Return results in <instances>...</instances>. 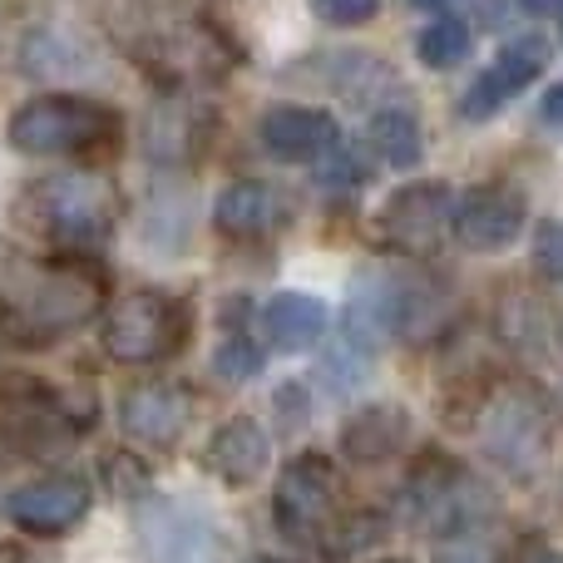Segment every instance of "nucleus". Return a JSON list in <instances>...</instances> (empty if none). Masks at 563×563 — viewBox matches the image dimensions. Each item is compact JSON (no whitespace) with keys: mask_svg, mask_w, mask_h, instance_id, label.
Masks as SVG:
<instances>
[{"mask_svg":"<svg viewBox=\"0 0 563 563\" xmlns=\"http://www.w3.org/2000/svg\"><path fill=\"white\" fill-rule=\"evenodd\" d=\"M109 282L85 257H35L0 243V336L15 346H55L99 317Z\"/></svg>","mask_w":563,"mask_h":563,"instance_id":"f257e3e1","label":"nucleus"},{"mask_svg":"<svg viewBox=\"0 0 563 563\" xmlns=\"http://www.w3.org/2000/svg\"><path fill=\"white\" fill-rule=\"evenodd\" d=\"M119 218H124L119 188L99 174H85V168L35 178L15 198V223L65 257H85L104 247L114 238Z\"/></svg>","mask_w":563,"mask_h":563,"instance_id":"f03ea898","label":"nucleus"},{"mask_svg":"<svg viewBox=\"0 0 563 563\" xmlns=\"http://www.w3.org/2000/svg\"><path fill=\"white\" fill-rule=\"evenodd\" d=\"M273 519L277 534L297 549L311 554H351L366 539V519H356L346 509V485H341L336 465L327 455H297L287 470L277 475L273 489Z\"/></svg>","mask_w":563,"mask_h":563,"instance_id":"7ed1b4c3","label":"nucleus"},{"mask_svg":"<svg viewBox=\"0 0 563 563\" xmlns=\"http://www.w3.org/2000/svg\"><path fill=\"white\" fill-rule=\"evenodd\" d=\"M5 139L15 154L35 158H95L124 144V114L79 95H40L10 114Z\"/></svg>","mask_w":563,"mask_h":563,"instance_id":"20e7f679","label":"nucleus"},{"mask_svg":"<svg viewBox=\"0 0 563 563\" xmlns=\"http://www.w3.org/2000/svg\"><path fill=\"white\" fill-rule=\"evenodd\" d=\"M440 287L426 273L366 267L346 291V331L361 351H376L400 336H426L440 321Z\"/></svg>","mask_w":563,"mask_h":563,"instance_id":"39448f33","label":"nucleus"},{"mask_svg":"<svg viewBox=\"0 0 563 563\" xmlns=\"http://www.w3.org/2000/svg\"><path fill=\"white\" fill-rule=\"evenodd\" d=\"M95 420V406L55 380L0 371V450L15 455H55L75 445Z\"/></svg>","mask_w":563,"mask_h":563,"instance_id":"423d86ee","label":"nucleus"},{"mask_svg":"<svg viewBox=\"0 0 563 563\" xmlns=\"http://www.w3.org/2000/svg\"><path fill=\"white\" fill-rule=\"evenodd\" d=\"M475 440L509 479H534L554 445V416L529 386H495L475 410Z\"/></svg>","mask_w":563,"mask_h":563,"instance_id":"0eeeda50","label":"nucleus"},{"mask_svg":"<svg viewBox=\"0 0 563 563\" xmlns=\"http://www.w3.org/2000/svg\"><path fill=\"white\" fill-rule=\"evenodd\" d=\"M188 331H194V311L184 297L139 287L104 311L99 341H104V356L119 366H158L188 346Z\"/></svg>","mask_w":563,"mask_h":563,"instance_id":"6e6552de","label":"nucleus"},{"mask_svg":"<svg viewBox=\"0 0 563 563\" xmlns=\"http://www.w3.org/2000/svg\"><path fill=\"white\" fill-rule=\"evenodd\" d=\"M134 539L144 563H218V525L188 499H134Z\"/></svg>","mask_w":563,"mask_h":563,"instance_id":"1a4fd4ad","label":"nucleus"},{"mask_svg":"<svg viewBox=\"0 0 563 563\" xmlns=\"http://www.w3.org/2000/svg\"><path fill=\"white\" fill-rule=\"evenodd\" d=\"M450 213H455V194L440 178H420V184H406L380 203L376 213V233L390 253L406 257H430L445 247L450 238Z\"/></svg>","mask_w":563,"mask_h":563,"instance_id":"9d476101","label":"nucleus"},{"mask_svg":"<svg viewBox=\"0 0 563 563\" xmlns=\"http://www.w3.org/2000/svg\"><path fill=\"white\" fill-rule=\"evenodd\" d=\"M406 509L420 529L455 534V529H470V519L479 515V485L455 460L426 455V465H416L406 479Z\"/></svg>","mask_w":563,"mask_h":563,"instance_id":"9b49d317","label":"nucleus"},{"mask_svg":"<svg viewBox=\"0 0 563 563\" xmlns=\"http://www.w3.org/2000/svg\"><path fill=\"white\" fill-rule=\"evenodd\" d=\"M525 198L515 188H470V194L455 198V213H450V238H455L465 253H505V247L519 243L525 233Z\"/></svg>","mask_w":563,"mask_h":563,"instance_id":"f8f14e48","label":"nucleus"},{"mask_svg":"<svg viewBox=\"0 0 563 563\" xmlns=\"http://www.w3.org/2000/svg\"><path fill=\"white\" fill-rule=\"evenodd\" d=\"M549 69V40L544 35H525V40H509L505 49L495 55V65L465 89L460 99V119L465 124H485L495 119L509 99H519L539 75Z\"/></svg>","mask_w":563,"mask_h":563,"instance_id":"ddd939ff","label":"nucleus"},{"mask_svg":"<svg viewBox=\"0 0 563 563\" xmlns=\"http://www.w3.org/2000/svg\"><path fill=\"white\" fill-rule=\"evenodd\" d=\"M89 505H95V489L79 475H45V479H30V485L10 489L5 515L20 534L55 539V534H69L89 515Z\"/></svg>","mask_w":563,"mask_h":563,"instance_id":"4468645a","label":"nucleus"},{"mask_svg":"<svg viewBox=\"0 0 563 563\" xmlns=\"http://www.w3.org/2000/svg\"><path fill=\"white\" fill-rule=\"evenodd\" d=\"M198 416V396L188 386H174V380H154V386H134L119 400V426H124L129 440L154 450H174L178 440L188 435Z\"/></svg>","mask_w":563,"mask_h":563,"instance_id":"2eb2a0df","label":"nucleus"},{"mask_svg":"<svg viewBox=\"0 0 563 563\" xmlns=\"http://www.w3.org/2000/svg\"><path fill=\"white\" fill-rule=\"evenodd\" d=\"M257 139H263V148L277 164H321L341 144V129L327 109L273 104L263 114V124H257Z\"/></svg>","mask_w":563,"mask_h":563,"instance_id":"dca6fc26","label":"nucleus"},{"mask_svg":"<svg viewBox=\"0 0 563 563\" xmlns=\"http://www.w3.org/2000/svg\"><path fill=\"white\" fill-rule=\"evenodd\" d=\"M287 198L273 184H257V178H243V184H228L213 203V228L233 243H257V238H273L287 223Z\"/></svg>","mask_w":563,"mask_h":563,"instance_id":"f3484780","label":"nucleus"},{"mask_svg":"<svg viewBox=\"0 0 563 563\" xmlns=\"http://www.w3.org/2000/svg\"><path fill=\"white\" fill-rule=\"evenodd\" d=\"M203 465L213 470L223 485L247 489L267 475V465H273V435H267V426L257 416H238L208 440Z\"/></svg>","mask_w":563,"mask_h":563,"instance_id":"a211bd4d","label":"nucleus"},{"mask_svg":"<svg viewBox=\"0 0 563 563\" xmlns=\"http://www.w3.org/2000/svg\"><path fill=\"white\" fill-rule=\"evenodd\" d=\"M410 445V410L396 400H371L341 426V455L356 465H386Z\"/></svg>","mask_w":563,"mask_h":563,"instance_id":"6ab92c4d","label":"nucleus"},{"mask_svg":"<svg viewBox=\"0 0 563 563\" xmlns=\"http://www.w3.org/2000/svg\"><path fill=\"white\" fill-rule=\"evenodd\" d=\"M331 327V311L311 291H277L263 307V331L277 351H311Z\"/></svg>","mask_w":563,"mask_h":563,"instance_id":"aec40b11","label":"nucleus"},{"mask_svg":"<svg viewBox=\"0 0 563 563\" xmlns=\"http://www.w3.org/2000/svg\"><path fill=\"white\" fill-rule=\"evenodd\" d=\"M366 148L386 168H416L426 154V129H420L416 109H376L366 119Z\"/></svg>","mask_w":563,"mask_h":563,"instance_id":"412c9836","label":"nucleus"},{"mask_svg":"<svg viewBox=\"0 0 563 563\" xmlns=\"http://www.w3.org/2000/svg\"><path fill=\"white\" fill-rule=\"evenodd\" d=\"M470 49H475V35H470L465 20H435L416 35V55L426 69H455Z\"/></svg>","mask_w":563,"mask_h":563,"instance_id":"4be33fe9","label":"nucleus"},{"mask_svg":"<svg viewBox=\"0 0 563 563\" xmlns=\"http://www.w3.org/2000/svg\"><path fill=\"white\" fill-rule=\"evenodd\" d=\"M213 371L223 380H253L257 371H263V351L247 336H228V341H218V351H213Z\"/></svg>","mask_w":563,"mask_h":563,"instance_id":"5701e85b","label":"nucleus"},{"mask_svg":"<svg viewBox=\"0 0 563 563\" xmlns=\"http://www.w3.org/2000/svg\"><path fill=\"white\" fill-rule=\"evenodd\" d=\"M435 563H499V559H495V549H489L485 534H475V529H455V534L440 539Z\"/></svg>","mask_w":563,"mask_h":563,"instance_id":"b1692460","label":"nucleus"},{"mask_svg":"<svg viewBox=\"0 0 563 563\" xmlns=\"http://www.w3.org/2000/svg\"><path fill=\"white\" fill-rule=\"evenodd\" d=\"M534 267L549 282H563V223H544L534 238Z\"/></svg>","mask_w":563,"mask_h":563,"instance_id":"393cba45","label":"nucleus"},{"mask_svg":"<svg viewBox=\"0 0 563 563\" xmlns=\"http://www.w3.org/2000/svg\"><path fill=\"white\" fill-rule=\"evenodd\" d=\"M311 5H317V15L327 25H366L380 10V0H311Z\"/></svg>","mask_w":563,"mask_h":563,"instance_id":"a878e982","label":"nucleus"},{"mask_svg":"<svg viewBox=\"0 0 563 563\" xmlns=\"http://www.w3.org/2000/svg\"><path fill=\"white\" fill-rule=\"evenodd\" d=\"M361 184V164L351 158V148H331L327 158H321V188H341V194H351V188Z\"/></svg>","mask_w":563,"mask_h":563,"instance_id":"bb28decb","label":"nucleus"},{"mask_svg":"<svg viewBox=\"0 0 563 563\" xmlns=\"http://www.w3.org/2000/svg\"><path fill=\"white\" fill-rule=\"evenodd\" d=\"M0 563H45V559H40L35 549L15 544V539H5V544H0Z\"/></svg>","mask_w":563,"mask_h":563,"instance_id":"cd10ccee","label":"nucleus"},{"mask_svg":"<svg viewBox=\"0 0 563 563\" xmlns=\"http://www.w3.org/2000/svg\"><path fill=\"white\" fill-rule=\"evenodd\" d=\"M544 119H549V124H563V85L544 95Z\"/></svg>","mask_w":563,"mask_h":563,"instance_id":"c85d7f7f","label":"nucleus"},{"mask_svg":"<svg viewBox=\"0 0 563 563\" xmlns=\"http://www.w3.org/2000/svg\"><path fill=\"white\" fill-rule=\"evenodd\" d=\"M534 15H563V0H525Z\"/></svg>","mask_w":563,"mask_h":563,"instance_id":"c756f323","label":"nucleus"},{"mask_svg":"<svg viewBox=\"0 0 563 563\" xmlns=\"http://www.w3.org/2000/svg\"><path fill=\"white\" fill-rule=\"evenodd\" d=\"M410 5H420V10H450L455 0H410Z\"/></svg>","mask_w":563,"mask_h":563,"instance_id":"7c9ffc66","label":"nucleus"},{"mask_svg":"<svg viewBox=\"0 0 563 563\" xmlns=\"http://www.w3.org/2000/svg\"><path fill=\"white\" fill-rule=\"evenodd\" d=\"M529 563H563V554H549V549H534V559Z\"/></svg>","mask_w":563,"mask_h":563,"instance_id":"2f4dec72","label":"nucleus"},{"mask_svg":"<svg viewBox=\"0 0 563 563\" xmlns=\"http://www.w3.org/2000/svg\"><path fill=\"white\" fill-rule=\"evenodd\" d=\"M390 563H400V559H390Z\"/></svg>","mask_w":563,"mask_h":563,"instance_id":"473e14b6","label":"nucleus"}]
</instances>
